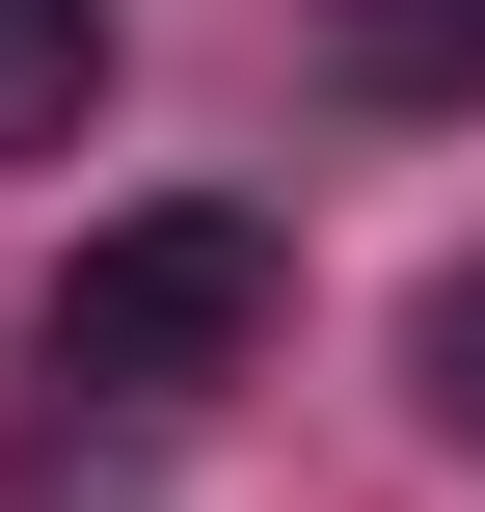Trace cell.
I'll return each instance as SVG.
<instances>
[{
	"label": "cell",
	"instance_id": "1",
	"mask_svg": "<svg viewBox=\"0 0 485 512\" xmlns=\"http://www.w3.org/2000/svg\"><path fill=\"white\" fill-rule=\"evenodd\" d=\"M270 297H297V243H270L243 189H162V216H108V243L54 270V378L189 405V378H243V351H270Z\"/></svg>",
	"mask_w": 485,
	"mask_h": 512
},
{
	"label": "cell",
	"instance_id": "2",
	"mask_svg": "<svg viewBox=\"0 0 485 512\" xmlns=\"http://www.w3.org/2000/svg\"><path fill=\"white\" fill-rule=\"evenodd\" d=\"M108 108V0H0V162Z\"/></svg>",
	"mask_w": 485,
	"mask_h": 512
},
{
	"label": "cell",
	"instance_id": "3",
	"mask_svg": "<svg viewBox=\"0 0 485 512\" xmlns=\"http://www.w3.org/2000/svg\"><path fill=\"white\" fill-rule=\"evenodd\" d=\"M351 54L378 81H485V0H351Z\"/></svg>",
	"mask_w": 485,
	"mask_h": 512
},
{
	"label": "cell",
	"instance_id": "4",
	"mask_svg": "<svg viewBox=\"0 0 485 512\" xmlns=\"http://www.w3.org/2000/svg\"><path fill=\"white\" fill-rule=\"evenodd\" d=\"M432 405H459V432H485V270H459V297H432Z\"/></svg>",
	"mask_w": 485,
	"mask_h": 512
}]
</instances>
